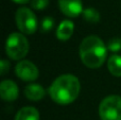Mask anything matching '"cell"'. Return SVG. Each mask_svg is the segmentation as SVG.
<instances>
[{
  "mask_svg": "<svg viewBox=\"0 0 121 120\" xmlns=\"http://www.w3.org/2000/svg\"><path fill=\"white\" fill-rule=\"evenodd\" d=\"M23 93H25L26 97L31 101H39L45 97L46 91H45L44 87L40 84L32 83V84H29L26 86Z\"/></svg>",
  "mask_w": 121,
  "mask_h": 120,
  "instance_id": "obj_9",
  "label": "cell"
},
{
  "mask_svg": "<svg viewBox=\"0 0 121 120\" xmlns=\"http://www.w3.org/2000/svg\"><path fill=\"white\" fill-rule=\"evenodd\" d=\"M53 26H54V19L50 16H46L40 21V25H39L40 32H43V33H48L49 31L52 30Z\"/></svg>",
  "mask_w": 121,
  "mask_h": 120,
  "instance_id": "obj_14",
  "label": "cell"
},
{
  "mask_svg": "<svg viewBox=\"0 0 121 120\" xmlns=\"http://www.w3.org/2000/svg\"><path fill=\"white\" fill-rule=\"evenodd\" d=\"M107 68L114 77L121 78V55L113 54L109 56L107 60Z\"/></svg>",
  "mask_w": 121,
  "mask_h": 120,
  "instance_id": "obj_12",
  "label": "cell"
},
{
  "mask_svg": "<svg viewBox=\"0 0 121 120\" xmlns=\"http://www.w3.org/2000/svg\"><path fill=\"white\" fill-rule=\"evenodd\" d=\"M19 89L17 84L12 80H4L0 84V96L4 101L12 102L18 98Z\"/></svg>",
  "mask_w": 121,
  "mask_h": 120,
  "instance_id": "obj_8",
  "label": "cell"
},
{
  "mask_svg": "<svg viewBox=\"0 0 121 120\" xmlns=\"http://www.w3.org/2000/svg\"><path fill=\"white\" fill-rule=\"evenodd\" d=\"M84 20L90 23H97L100 21V14L99 12L94 8H87L83 11L82 13Z\"/></svg>",
  "mask_w": 121,
  "mask_h": 120,
  "instance_id": "obj_13",
  "label": "cell"
},
{
  "mask_svg": "<svg viewBox=\"0 0 121 120\" xmlns=\"http://www.w3.org/2000/svg\"><path fill=\"white\" fill-rule=\"evenodd\" d=\"M73 31H74V23L71 20H63L62 22L60 23V26L57 27L56 30V37L59 38L60 40H68L69 38L72 36Z\"/></svg>",
  "mask_w": 121,
  "mask_h": 120,
  "instance_id": "obj_10",
  "label": "cell"
},
{
  "mask_svg": "<svg viewBox=\"0 0 121 120\" xmlns=\"http://www.w3.org/2000/svg\"><path fill=\"white\" fill-rule=\"evenodd\" d=\"M49 5V0H31L32 9L37 11L45 10Z\"/></svg>",
  "mask_w": 121,
  "mask_h": 120,
  "instance_id": "obj_16",
  "label": "cell"
},
{
  "mask_svg": "<svg viewBox=\"0 0 121 120\" xmlns=\"http://www.w3.org/2000/svg\"><path fill=\"white\" fill-rule=\"evenodd\" d=\"M15 22L17 28L22 34L32 35L37 30V19L31 9L20 8L16 11L15 14Z\"/></svg>",
  "mask_w": 121,
  "mask_h": 120,
  "instance_id": "obj_5",
  "label": "cell"
},
{
  "mask_svg": "<svg viewBox=\"0 0 121 120\" xmlns=\"http://www.w3.org/2000/svg\"><path fill=\"white\" fill-rule=\"evenodd\" d=\"M81 89L79 79L70 73L57 77L49 87V95L51 99L57 104L67 105L78 98Z\"/></svg>",
  "mask_w": 121,
  "mask_h": 120,
  "instance_id": "obj_1",
  "label": "cell"
},
{
  "mask_svg": "<svg viewBox=\"0 0 121 120\" xmlns=\"http://www.w3.org/2000/svg\"><path fill=\"white\" fill-rule=\"evenodd\" d=\"M13 2H15V3H18V4H25L27 3V2H29L30 0H12Z\"/></svg>",
  "mask_w": 121,
  "mask_h": 120,
  "instance_id": "obj_18",
  "label": "cell"
},
{
  "mask_svg": "<svg viewBox=\"0 0 121 120\" xmlns=\"http://www.w3.org/2000/svg\"><path fill=\"white\" fill-rule=\"evenodd\" d=\"M101 120H121V97L112 95L104 98L99 105Z\"/></svg>",
  "mask_w": 121,
  "mask_h": 120,
  "instance_id": "obj_4",
  "label": "cell"
},
{
  "mask_svg": "<svg viewBox=\"0 0 121 120\" xmlns=\"http://www.w3.org/2000/svg\"><path fill=\"white\" fill-rule=\"evenodd\" d=\"M9 70H10V63H9V61L2 59L1 60V66H0V73H1L2 76H4Z\"/></svg>",
  "mask_w": 121,
  "mask_h": 120,
  "instance_id": "obj_17",
  "label": "cell"
},
{
  "mask_svg": "<svg viewBox=\"0 0 121 120\" xmlns=\"http://www.w3.org/2000/svg\"><path fill=\"white\" fill-rule=\"evenodd\" d=\"M79 53L81 61L86 67L97 69L101 67L107 56V47L100 37L89 35L80 44Z\"/></svg>",
  "mask_w": 121,
  "mask_h": 120,
  "instance_id": "obj_2",
  "label": "cell"
},
{
  "mask_svg": "<svg viewBox=\"0 0 121 120\" xmlns=\"http://www.w3.org/2000/svg\"><path fill=\"white\" fill-rule=\"evenodd\" d=\"M15 73L17 74V77L20 80L32 82L38 78L39 72H38L37 67L34 63L28 61V60H22L15 67Z\"/></svg>",
  "mask_w": 121,
  "mask_h": 120,
  "instance_id": "obj_6",
  "label": "cell"
},
{
  "mask_svg": "<svg viewBox=\"0 0 121 120\" xmlns=\"http://www.w3.org/2000/svg\"><path fill=\"white\" fill-rule=\"evenodd\" d=\"M29 52V42L21 32H13L6 38L5 53L14 61H22Z\"/></svg>",
  "mask_w": 121,
  "mask_h": 120,
  "instance_id": "obj_3",
  "label": "cell"
},
{
  "mask_svg": "<svg viewBox=\"0 0 121 120\" xmlns=\"http://www.w3.org/2000/svg\"><path fill=\"white\" fill-rule=\"evenodd\" d=\"M59 8L67 17L74 18L83 13V4L81 0H59Z\"/></svg>",
  "mask_w": 121,
  "mask_h": 120,
  "instance_id": "obj_7",
  "label": "cell"
},
{
  "mask_svg": "<svg viewBox=\"0 0 121 120\" xmlns=\"http://www.w3.org/2000/svg\"><path fill=\"white\" fill-rule=\"evenodd\" d=\"M15 120H39V113L35 107L25 106L18 111Z\"/></svg>",
  "mask_w": 121,
  "mask_h": 120,
  "instance_id": "obj_11",
  "label": "cell"
},
{
  "mask_svg": "<svg viewBox=\"0 0 121 120\" xmlns=\"http://www.w3.org/2000/svg\"><path fill=\"white\" fill-rule=\"evenodd\" d=\"M107 50L113 53H118L121 51V37H114L107 43Z\"/></svg>",
  "mask_w": 121,
  "mask_h": 120,
  "instance_id": "obj_15",
  "label": "cell"
}]
</instances>
